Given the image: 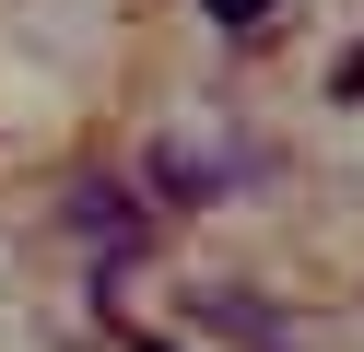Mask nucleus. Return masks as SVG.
I'll use <instances>...</instances> for the list:
<instances>
[{
	"mask_svg": "<svg viewBox=\"0 0 364 352\" xmlns=\"http://www.w3.org/2000/svg\"><path fill=\"white\" fill-rule=\"evenodd\" d=\"M329 94H341V106H353V94H364V36L341 47V70H329Z\"/></svg>",
	"mask_w": 364,
	"mask_h": 352,
	"instance_id": "nucleus-5",
	"label": "nucleus"
},
{
	"mask_svg": "<svg viewBox=\"0 0 364 352\" xmlns=\"http://www.w3.org/2000/svg\"><path fill=\"white\" fill-rule=\"evenodd\" d=\"M188 317H200V329H223V341H247V352H294V329L270 317L259 294H188Z\"/></svg>",
	"mask_w": 364,
	"mask_h": 352,
	"instance_id": "nucleus-2",
	"label": "nucleus"
},
{
	"mask_svg": "<svg viewBox=\"0 0 364 352\" xmlns=\"http://www.w3.org/2000/svg\"><path fill=\"white\" fill-rule=\"evenodd\" d=\"M71 235H82V247H106V258H141V247H153V211L129 200V188L95 176V188H71Z\"/></svg>",
	"mask_w": 364,
	"mask_h": 352,
	"instance_id": "nucleus-1",
	"label": "nucleus"
},
{
	"mask_svg": "<svg viewBox=\"0 0 364 352\" xmlns=\"http://www.w3.org/2000/svg\"><path fill=\"white\" fill-rule=\"evenodd\" d=\"M129 352H176V341H153V329H129Z\"/></svg>",
	"mask_w": 364,
	"mask_h": 352,
	"instance_id": "nucleus-6",
	"label": "nucleus"
},
{
	"mask_svg": "<svg viewBox=\"0 0 364 352\" xmlns=\"http://www.w3.org/2000/svg\"><path fill=\"white\" fill-rule=\"evenodd\" d=\"M200 12H212L223 36H259V23H270V0H200Z\"/></svg>",
	"mask_w": 364,
	"mask_h": 352,
	"instance_id": "nucleus-4",
	"label": "nucleus"
},
{
	"mask_svg": "<svg viewBox=\"0 0 364 352\" xmlns=\"http://www.w3.org/2000/svg\"><path fill=\"white\" fill-rule=\"evenodd\" d=\"M153 188H165V200H223V188H212V153H188V141L153 153Z\"/></svg>",
	"mask_w": 364,
	"mask_h": 352,
	"instance_id": "nucleus-3",
	"label": "nucleus"
}]
</instances>
